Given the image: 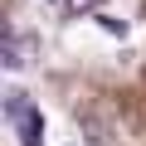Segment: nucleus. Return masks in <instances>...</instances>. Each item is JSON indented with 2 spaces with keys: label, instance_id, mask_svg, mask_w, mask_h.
<instances>
[{
  "label": "nucleus",
  "instance_id": "1",
  "mask_svg": "<svg viewBox=\"0 0 146 146\" xmlns=\"http://www.w3.org/2000/svg\"><path fill=\"white\" fill-rule=\"evenodd\" d=\"M5 117L20 131V146H44V112L34 107L25 88H5Z\"/></svg>",
  "mask_w": 146,
  "mask_h": 146
},
{
  "label": "nucleus",
  "instance_id": "2",
  "mask_svg": "<svg viewBox=\"0 0 146 146\" xmlns=\"http://www.w3.org/2000/svg\"><path fill=\"white\" fill-rule=\"evenodd\" d=\"M29 58H34V39L5 29V39H0V63H5V68H25Z\"/></svg>",
  "mask_w": 146,
  "mask_h": 146
},
{
  "label": "nucleus",
  "instance_id": "3",
  "mask_svg": "<svg viewBox=\"0 0 146 146\" xmlns=\"http://www.w3.org/2000/svg\"><path fill=\"white\" fill-rule=\"evenodd\" d=\"M98 25H102L112 39H127V34H131V25H127V20H117V15H98Z\"/></svg>",
  "mask_w": 146,
  "mask_h": 146
},
{
  "label": "nucleus",
  "instance_id": "4",
  "mask_svg": "<svg viewBox=\"0 0 146 146\" xmlns=\"http://www.w3.org/2000/svg\"><path fill=\"white\" fill-rule=\"evenodd\" d=\"M93 5H98V0H68V10H73V15H83V10H93Z\"/></svg>",
  "mask_w": 146,
  "mask_h": 146
},
{
  "label": "nucleus",
  "instance_id": "5",
  "mask_svg": "<svg viewBox=\"0 0 146 146\" xmlns=\"http://www.w3.org/2000/svg\"><path fill=\"white\" fill-rule=\"evenodd\" d=\"M39 5H58V0H39Z\"/></svg>",
  "mask_w": 146,
  "mask_h": 146
}]
</instances>
